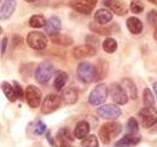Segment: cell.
<instances>
[{
    "instance_id": "36",
    "label": "cell",
    "mask_w": 157,
    "mask_h": 147,
    "mask_svg": "<svg viewBox=\"0 0 157 147\" xmlns=\"http://www.w3.org/2000/svg\"><path fill=\"white\" fill-rule=\"evenodd\" d=\"M14 90H15V93H16V95H17V98H23L24 97V94H25V92L23 90V88L22 86L19 85V83L17 81H14Z\"/></svg>"
},
{
    "instance_id": "15",
    "label": "cell",
    "mask_w": 157,
    "mask_h": 147,
    "mask_svg": "<svg viewBox=\"0 0 157 147\" xmlns=\"http://www.w3.org/2000/svg\"><path fill=\"white\" fill-rule=\"evenodd\" d=\"M61 27H62L61 20L57 16H52L47 20L45 24V32L49 36H53V34L59 33Z\"/></svg>"
},
{
    "instance_id": "37",
    "label": "cell",
    "mask_w": 157,
    "mask_h": 147,
    "mask_svg": "<svg viewBox=\"0 0 157 147\" xmlns=\"http://www.w3.org/2000/svg\"><path fill=\"white\" fill-rule=\"evenodd\" d=\"M23 43V38L21 36H18V34H14L13 36V44L14 45H20V44Z\"/></svg>"
},
{
    "instance_id": "13",
    "label": "cell",
    "mask_w": 157,
    "mask_h": 147,
    "mask_svg": "<svg viewBox=\"0 0 157 147\" xmlns=\"http://www.w3.org/2000/svg\"><path fill=\"white\" fill-rule=\"evenodd\" d=\"M73 56L76 59H82L86 57H92L96 54V49L90 44L77 45L73 49Z\"/></svg>"
},
{
    "instance_id": "12",
    "label": "cell",
    "mask_w": 157,
    "mask_h": 147,
    "mask_svg": "<svg viewBox=\"0 0 157 147\" xmlns=\"http://www.w3.org/2000/svg\"><path fill=\"white\" fill-rule=\"evenodd\" d=\"M103 4L117 16H125L129 11L127 3L123 0H103Z\"/></svg>"
},
{
    "instance_id": "44",
    "label": "cell",
    "mask_w": 157,
    "mask_h": 147,
    "mask_svg": "<svg viewBox=\"0 0 157 147\" xmlns=\"http://www.w3.org/2000/svg\"><path fill=\"white\" fill-rule=\"evenodd\" d=\"M0 131H1V126H0Z\"/></svg>"
},
{
    "instance_id": "2",
    "label": "cell",
    "mask_w": 157,
    "mask_h": 147,
    "mask_svg": "<svg viewBox=\"0 0 157 147\" xmlns=\"http://www.w3.org/2000/svg\"><path fill=\"white\" fill-rule=\"evenodd\" d=\"M54 72H55V68H54L53 64L49 61H43L36 68L34 77H36V81L38 83H40V85H46L50 81V78L53 77Z\"/></svg>"
},
{
    "instance_id": "20",
    "label": "cell",
    "mask_w": 157,
    "mask_h": 147,
    "mask_svg": "<svg viewBox=\"0 0 157 147\" xmlns=\"http://www.w3.org/2000/svg\"><path fill=\"white\" fill-rule=\"evenodd\" d=\"M121 86L123 87V89L125 90L126 93L127 92L129 93L130 97L132 98V100L136 99V97H137V89H136V86L134 83V81H132L131 78H128V77L123 78Z\"/></svg>"
},
{
    "instance_id": "28",
    "label": "cell",
    "mask_w": 157,
    "mask_h": 147,
    "mask_svg": "<svg viewBox=\"0 0 157 147\" xmlns=\"http://www.w3.org/2000/svg\"><path fill=\"white\" fill-rule=\"evenodd\" d=\"M102 48L107 53H114L118 48V43L114 38L107 37L102 43Z\"/></svg>"
},
{
    "instance_id": "25",
    "label": "cell",
    "mask_w": 157,
    "mask_h": 147,
    "mask_svg": "<svg viewBox=\"0 0 157 147\" xmlns=\"http://www.w3.org/2000/svg\"><path fill=\"white\" fill-rule=\"evenodd\" d=\"M90 31L95 32L97 34H99V36H110L112 33V31H111V28H106V27H103L102 24H99L95 22H92L90 24Z\"/></svg>"
},
{
    "instance_id": "18",
    "label": "cell",
    "mask_w": 157,
    "mask_h": 147,
    "mask_svg": "<svg viewBox=\"0 0 157 147\" xmlns=\"http://www.w3.org/2000/svg\"><path fill=\"white\" fill-rule=\"evenodd\" d=\"M90 130V124L86 121H81L77 124L75 130H74V134H75V136L78 139H83L85 137L88 135Z\"/></svg>"
},
{
    "instance_id": "23",
    "label": "cell",
    "mask_w": 157,
    "mask_h": 147,
    "mask_svg": "<svg viewBox=\"0 0 157 147\" xmlns=\"http://www.w3.org/2000/svg\"><path fill=\"white\" fill-rule=\"evenodd\" d=\"M68 78H69V76L66 72L60 71L57 73L55 80H54V87H55V89L57 91H60L63 89V87L65 86V85L68 81Z\"/></svg>"
},
{
    "instance_id": "1",
    "label": "cell",
    "mask_w": 157,
    "mask_h": 147,
    "mask_svg": "<svg viewBox=\"0 0 157 147\" xmlns=\"http://www.w3.org/2000/svg\"><path fill=\"white\" fill-rule=\"evenodd\" d=\"M122 126L118 123L110 122L103 125L99 130V138L102 141V143L108 144L112 141L113 138H115L121 134Z\"/></svg>"
},
{
    "instance_id": "40",
    "label": "cell",
    "mask_w": 157,
    "mask_h": 147,
    "mask_svg": "<svg viewBox=\"0 0 157 147\" xmlns=\"http://www.w3.org/2000/svg\"><path fill=\"white\" fill-rule=\"evenodd\" d=\"M148 2H150L151 4H154V5H157V0H147Z\"/></svg>"
},
{
    "instance_id": "11",
    "label": "cell",
    "mask_w": 157,
    "mask_h": 147,
    "mask_svg": "<svg viewBox=\"0 0 157 147\" xmlns=\"http://www.w3.org/2000/svg\"><path fill=\"white\" fill-rule=\"evenodd\" d=\"M109 92L111 94V97L113 101L118 105H125L129 100L127 93L123 89V87L119 85V83H112L110 85Z\"/></svg>"
},
{
    "instance_id": "14",
    "label": "cell",
    "mask_w": 157,
    "mask_h": 147,
    "mask_svg": "<svg viewBox=\"0 0 157 147\" xmlns=\"http://www.w3.org/2000/svg\"><path fill=\"white\" fill-rule=\"evenodd\" d=\"M16 6L17 0H4V3L0 7V20H8L13 15Z\"/></svg>"
},
{
    "instance_id": "5",
    "label": "cell",
    "mask_w": 157,
    "mask_h": 147,
    "mask_svg": "<svg viewBox=\"0 0 157 147\" xmlns=\"http://www.w3.org/2000/svg\"><path fill=\"white\" fill-rule=\"evenodd\" d=\"M109 89L104 83H99L91 90L90 96H88V102L91 105H101L103 104L108 97Z\"/></svg>"
},
{
    "instance_id": "7",
    "label": "cell",
    "mask_w": 157,
    "mask_h": 147,
    "mask_svg": "<svg viewBox=\"0 0 157 147\" xmlns=\"http://www.w3.org/2000/svg\"><path fill=\"white\" fill-rule=\"evenodd\" d=\"M98 0H71L69 6L75 11L83 15H90L96 6Z\"/></svg>"
},
{
    "instance_id": "24",
    "label": "cell",
    "mask_w": 157,
    "mask_h": 147,
    "mask_svg": "<svg viewBox=\"0 0 157 147\" xmlns=\"http://www.w3.org/2000/svg\"><path fill=\"white\" fill-rule=\"evenodd\" d=\"M96 72V78L95 81L101 80V78L105 77V76L108 74V63L105 60H98L97 66L95 67Z\"/></svg>"
},
{
    "instance_id": "41",
    "label": "cell",
    "mask_w": 157,
    "mask_h": 147,
    "mask_svg": "<svg viewBox=\"0 0 157 147\" xmlns=\"http://www.w3.org/2000/svg\"><path fill=\"white\" fill-rule=\"evenodd\" d=\"M154 38L157 40V28H156V29H155V32H154Z\"/></svg>"
},
{
    "instance_id": "31",
    "label": "cell",
    "mask_w": 157,
    "mask_h": 147,
    "mask_svg": "<svg viewBox=\"0 0 157 147\" xmlns=\"http://www.w3.org/2000/svg\"><path fill=\"white\" fill-rule=\"evenodd\" d=\"M82 145L83 147H98V139L95 135L90 134L82 139Z\"/></svg>"
},
{
    "instance_id": "8",
    "label": "cell",
    "mask_w": 157,
    "mask_h": 147,
    "mask_svg": "<svg viewBox=\"0 0 157 147\" xmlns=\"http://www.w3.org/2000/svg\"><path fill=\"white\" fill-rule=\"evenodd\" d=\"M62 97L57 94H49L45 97L41 104V113L44 115L51 114L61 105Z\"/></svg>"
},
{
    "instance_id": "39",
    "label": "cell",
    "mask_w": 157,
    "mask_h": 147,
    "mask_svg": "<svg viewBox=\"0 0 157 147\" xmlns=\"http://www.w3.org/2000/svg\"><path fill=\"white\" fill-rule=\"evenodd\" d=\"M153 89H154V92H155V94L157 96V81H155L153 83Z\"/></svg>"
},
{
    "instance_id": "27",
    "label": "cell",
    "mask_w": 157,
    "mask_h": 147,
    "mask_svg": "<svg viewBox=\"0 0 157 147\" xmlns=\"http://www.w3.org/2000/svg\"><path fill=\"white\" fill-rule=\"evenodd\" d=\"M47 20L44 18L42 15H33L29 19V26L33 28H40L42 27H45Z\"/></svg>"
},
{
    "instance_id": "45",
    "label": "cell",
    "mask_w": 157,
    "mask_h": 147,
    "mask_svg": "<svg viewBox=\"0 0 157 147\" xmlns=\"http://www.w3.org/2000/svg\"><path fill=\"white\" fill-rule=\"evenodd\" d=\"M0 1H1V0H0Z\"/></svg>"
},
{
    "instance_id": "42",
    "label": "cell",
    "mask_w": 157,
    "mask_h": 147,
    "mask_svg": "<svg viewBox=\"0 0 157 147\" xmlns=\"http://www.w3.org/2000/svg\"><path fill=\"white\" fill-rule=\"evenodd\" d=\"M25 1H27V2H29V3H32V2H34V1H36V0H25Z\"/></svg>"
},
{
    "instance_id": "38",
    "label": "cell",
    "mask_w": 157,
    "mask_h": 147,
    "mask_svg": "<svg viewBox=\"0 0 157 147\" xmlns=\"http://www.w3.org/2000/svg\"><path fill=\"white\" fill-rule=\"evenodd\" d=\"M7 44H8V38H7V37H4V38L2 39V43H1V53H2V54H4L5 51H6Z\"/></svg>"
},
{
    "instance_id": "26",
    "label": "cell",
    "mask_w": 157,
    "mask_h": 147,
    "mask_svg": "<svg viewBox=\"0 0 157 147\" xmlns=\"http://www.w3.org/2000/svg\"><path fill=\"white\" fill-rule=\"evenodd\" d=\"M1 88L4 92L5 96L7 97V99L11 102H15L17 100V95L16 93H15V90H14V87L10 85L9 82L7 81H4L2 82V85H1Z\"/></svg>"
},
{
    "instance_id": "43",
    "label": "cell",
    "mask_w": 157,
    "mask_h": 147,
    "mask_svg": "<svg viewBox=\"0 0 157 147\" xmlns=\"http://www.w3.org/2000/svg\"><path fill=\"white\" fill-rule=\"evenodd\" d=\"M2 32H3V31H2V28H1V27H0V34H1V33H2Z\"/></svg>"
},
{
    "instance_id": "33",
    "label": "cell",
    "mask_w": 157,
    "mask_h": 147,
    "mask_svg": "<svg viewBox=\"0 0 157 147\" xmlns=\"http://www.w3.org/2000/svg\"><path fill=\"white\" fill-rule=\"evenodd\" d=\"M130 9L134 14H140L144 10V4L140 0H132L130 4Z\"/></svg>"
},
{
    "instance_id": "16",
    "label": "cell",
    "mask_w": 157,
    "mask_h": 147,
    "mask_svg": "<svg viewBox=\"0 0 157 147\" xmlns=\"http://www.w3.org/2000/svg\"><path fill=\"white\" fill-rule=\"evenodd\" d=\"M127 28L129 32L132 34H140L142 29H144V24L142 22L136 17H130L127 20Z\"/></svg>"
},
{
    "instance_id": "34",
    "label": "cell",
    "mask_w": 157,
    "mask_h": 147,
    "mask_svg": "<svg viewBox=\"0 0 157 147\" xmlns=\"http://www.w3.org/2000/svg\"><path fill=\"white\" fill-rule=\"evenodd\" d=\"M146 19H147V22H148L151 26H153V27L157 26V11H155V10H150L148 14H147Z\"/></svg>"
},
{
    "instance_id": "32",
    "label": "cell",
    "mask_w": 157,
    "mask_h": 147,
    "mask_svg": "<svg viewBox=\"0 0 157 147\" xmlns=\"http://www.w3.org/2000/svg\"><path fill=\"white\" fill-rule=\"evenodd\" d=\"M56 138L69 142V143L73 141V137L71 135V132L69 130V129H61L58 131V134H56Z\"/></svg>"
},
{
    "instance_id": "29",
    "label": "cell",
    "mask_w": 157,
    "mask_h": 147,
    "mask_svg": "<svg viewBox=\"0 0 157 147\" xmlns=\"http://www.w3.org/2000/svg\"><path fill=\"white\" fill-rule=\"evenodd\" d=\"M127 131L129 132V134L136 135L139 132V123L136 120V118L132 117L128 121L127 124Z\"/></svg>"
},
{
    "instance_id": "3",
    "label": "cell",
    "mask_w": 157,
    "mask_h": 147,
    "mask_svg": "<svg viewBox=\"0 0 157 147\" xmlns=\"http://www.w3.org/2000/svg\"><path fill=\"white\" fill-rule=\"evenodd\" d=\"M77 74L78 78L85 83H90L96 78L95 66L88 62H81L78 64Z\"/></svg>"
},
{
    "instance_id": "9",
    "label": "cell",
    "mask_w": 157,
    "mask_h": 147,
    "mask_svg": "<svg viewBox=\"0 0 157 147\" xmlns=\"http://www.w3.org/2000/svg\"><path fill=\"white\" fill-rule=\"evenodd\" d=\"M25 95H26V100L29 107L33 108V109L39 107V105H40V103H41L42 93L38 87L34 85H29L26 88Z\"/></svg>"
},
{
    "instance_id": "4",
    "label": "cell",
    "mask_w": 157,
    "mask_h": 147,
    "mask_svg": "<svg viewBox=\"0 0 157 147\" xmlns=\"http://www.w3.org/2000/svg\"><path fill=\"white\" fill-rule=\"evenodd\" d=\"M27 43L29 47L34 49V50H43L47 47L48 40L43 32L33 31L28 34Z\"/></svg>"
},
{
    "instance_id": "30",
    "label": "cell",
    "mask_w": 157,
    "mask_h": 147,
    "mask_svg": "<svg viewBox=\"0 0 157 147\" xmlns=\"http://www.w3.org/2000/svg\"><path fill=\"white\" fill-rule=\"evenodd\" d=\"M144 103L145 107H153L154 106V96L149 88H145L144 90Z\"/></svg>"
},
{
    "instance_id": "21",
    "label": "cell",
    "mask_w": 157,
    "mask_h": 147,
    "mask_svg": "<svg viewBox=\"0 0 157 147\" xmlns=\"http://www.w3.org/2000/svg\"><path fill=\"white\" fill-rule=\"evenodd\" d=\"M50 40L53 44L61 46H70L74 43V40L70 36L61 33H56L53 34V36H50Z\"/></svg>"
},
{
    "instance_id": "17",
    "label": "cell",
    "mask_w": 157,
    "mask_h": 147,
    "mask_svg": "<svg viewBox=\"0 0 157 147\" xmlns=\"http://www.w3.org/2000/svg\"><path fill=\"white\" fill-rule=\"evenodd\" d=\"M113 19V14L111 11L107 9H99L97 10L94 14V21L95 23L99 24H106L109 22L112 21Z\"/></svg>"
},
{
    "instance_id": "10",
    "label": "cell",
    "mask_w": 157,
    "mask_h": 147,
    "mask_svg": "<svg viewBox=\"0 0 157 147\" xmlns=\"http://www.w3.org/2000/svg\"><path fill=\"white\" fill-rule=\"evenodd\" d=\"M97 114L102 119L105 120H116L118 119L121 114L122 111L119 107L114 104H106L99 107L97 109Z\"/></svg>"
},
{
    "instance_id": "35",
    "label": "cell",
    "mask_w": 157,
    "mask_h": 147,
    "mask_svg": "<svg viewBox=\"0 0 157 147\" xmlns=\"http://www.w3.org/2000/svg\"><path fill=\"white\" fill-rule=\"evenodd\" d=\"M45 130H46V125L43 124L42 122H38L36 125V127H34V134H37V135L43 134Z\"/></svg>"
},
{
    "instance_id": "19",
    "label": "cell",
    "mask_w": 157,
    "mask_h": 147,
    "mask_svg": "<svg viewBox=\"0 0 157 147\" xmlns=\"http://www.w3.org/2000/svg\"><path fill=\"white\" fill-rule=\"evenodd\" d=\"M61 97H62V100L65 102L66 104H68V105L75 104L78 98V90L73 87H68L62 92Z\"/></svg>"
},
{
    "instance_id": "6",
    "label": "cell",
    "mask_w": 157,
    "mask_h": 147,
    "mask_svg": "<svg viewBox=\"0 0 157 147\" xmlns=\"http://www.w3.org/2000/svg\"><path fill=\"white\" fill-rule=\"evenodd\" d=\"M139 120L141 126L149 129L157 123V109L153 107H145L139 113Z\"/></svg>"
},
{
    "instance_id": "22",
    "label": "cell",
    "mask_w": 157,
    "mask_h": 147,
    "mask_svg": "<svg viewBox=\"0 0 157 147\" xmlns=\"http://www.w3.org/2000/svg\"><path fill=\"white\" fill-rule=\"evenodd\" d=\"M140 141V137L136 135L127 134L121 140H119L116 143V147H132L139 144Z\"/></svg>"
}]
</instances>
